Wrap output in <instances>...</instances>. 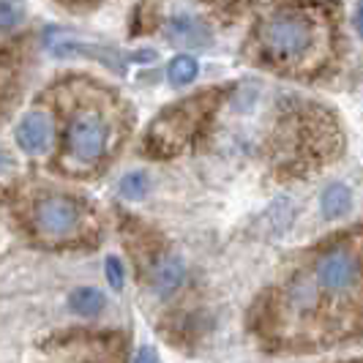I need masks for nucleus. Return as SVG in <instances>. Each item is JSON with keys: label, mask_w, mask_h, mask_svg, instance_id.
<instances>
[{"label": "nucleus", "mask_w": 363, "mask_h": 363, "mask_svg": "<svg viewBox=\"0 0 363 363\" xmlns=\"http://www.w3.org/2000/svg\"><path fill=\"white\" fill-rule=\"evenodd\" d=\"M363 301V243L347 235L325 243L281 292L284 323L325 325L339 320L347 306Z\"/></svg>", "instance_id": "obj_1"}, {"label": "nucleus", "mask_w": 363, "mask_h": 363, "mask_svg": "<svg viewBox=\"0 0 363 363\" xmlns=\"http://www.w3.org/2000/svg\"><path fill=\"white\" fill-rule=\"evenodd\" d=\"M147 186H150V181H147L145 172H128V175H123L121 178V186H118V191H121V197H126V200L137 202L145 197Z\"/></svg>", "instance_id": "obj_11"}, {"label": "nucleus", "mask_w": 363, "mask_h": 363, "mask_svg": "<svg viewBox=\"0 0 363 363\" xmlns=\"http://www.w3.org/2000/svg\"><path fill=\"white\" fill-rule=\"evenodd\" d=\"M320 205H323V213H325L328 218H339L350 211L352 194H350V189H347L345 183H330L325 191H323Z\"/></svg>", "instance_id": "obj_9"}, {"label": "nucleus", "mask_w": 363, "mask_h": 363, "mask_svg": "<svg viewBox=\"0 0 363 363\" xmlns=\"http://www.w3.org/2000/svg\"><path fill=\"white\" fill-rule=\"evenodd\" d=\"M137 361H156V352L145 347V350H140V355H137Z\"/></svg>", "instance_id": "obj_15"}, {"label": "nucleus", "mask_w": 363, "mask_h": 363, "mask_svg": "<svg viewBox=\"0 0 363 363\" xmlns=\"http://www.w3.org/2000/svg\"><path fill=\"white\" fill-rule=\"evenodd\" d=\"M55 55H85V57H93V60H99V63L109 66L112 72H123V66H121V55L107 50V47H93V44H63V47L55 50Z\"/></svg>", "instance_id": "obj_8"}, {"label": "nucleus", "mask_w": 363, "mask_h": 363, "mask_svg": "<svg viewBox=\"0 0 363 363\" xmlns=\"http://www.w3.org/2000/svg\"><path fill=\"white\" fill-rule=\"evenodd\" d=\"M104 306H107V301L96 287H77L69 295V309L82 320H96L104 311Z\"/></svg>", "instance_id": "obj_7"}, {"label": "nucleus", "mask_w": 363, "mask_h": 363, "mask_svg": "<svg viewBox=\"0 0 363 363\" xmlns=\"http://www.w3.org/2000/svg\"><path fill=\"white\" fill-rule=\"evenodd\" d=\"M0 14H3V30L9 33L14 25H17L19 19H22V6L19 3H14V0H3V6H0Z\"/></svg>", "instance_id": "obj_13"}, {"label": "nucleus", "mask_w": 363, "mask_h": 363, "mask_svg": "<svg viewBox=\"0 0 363 363\" xmlns=\"http://www.w3.org/2000/svg\"><path fill=\"white\" fill-rule=\"evenodd\" d=\"M197 74H200V63L191 55H175L167 66V77L172 85H189L197 79Z\"/></svg>", "instance_id": "obj_10"}, {"label": "nucleus", "mask_w": 363, "mask_h": 363, "mask_svg": "<svg viewBox=\"0 0 363 363\" xmlns=\"http://www.w3.org/2000/svg\"><path fill=\"white\" fill-rule=\"evenodd\" d=\"M259 52L273 63H301L317 50V25L298 11H284L259 25Z\"/></svg>", "instance_id": "obj_2"}, {"label": "nucleus", "mask_w": 363, "mask_h": 363, "mask_svg": "<svg viewBox=\"0 0 363 363\" xmlns=\"http://www.w3.org/2000/svg\"><path fill=\"white\" fill-rule=\"evenodd\" d=\"M183 276H186V268H183L181 257H167L164 262H159L153 268V290L159 295H172L183 284Z\"/></svg>", "instance_id": "obj_6"}, {"label": "nucleus", "mask_w": 363, "mask_h": 363, "mask_svg": "<svg viewBox=\"0 0 363 363\" xmlns=\"http://www.w3.org/2000/svg\"><path fill=\"white\" fill-rule=\"evenodd\" d=\"M52 137H55L52 118H50L44 109L28 112L17 123V145L22 147L25 153H30V156L44 153L47 147L52 145Z\"/></svg>", "instance_id": "obj_5"}, {"label": "nucleus", "mask_w": 363, "mask_h": 363, "mask_svg": "<svg viewBox=\"0 0 363 363\" xmlns=\"http://www.w3.org/2000/svg\"><path fill=\"white\" fill-rule=\"evenodd\" d=\"M352 25H355L358 36L363 38V0H358V3H355V11H352Z\"/></svg>", "instance_id": "obj_14"}, {"label": "nucleus", "mask_w": 363, "mask_h": 363, "mask_svg": "<svg viewBox=\"0 0 363 363\" xmlns=\"http://www.w3.org/2000/svg\"><path fill=\"white\" fill-rule=\"evenodd\" d=\"M104 273H107V281L112 290H123L126 271H123V262H121L118 257H107V259H104Z\"/></svg>", "instance_id": "obj_12"}, {"label": "nucleus", "mask_w": 363, "mask_h": 363, "mask_svg": "<svg viewBox=\"0 0 363 363\" xmlns=\"http://www.w3.org/2000/svg\"><path fill=\"white\" fill-rule=\"evenodd\" d=\"M109 128L99 109H77L66 126V162L74 167H96L107 153Z\"/></svg>", "instance_id": "obj_3"}, {"label": "nucleus", "mask_w": 363, "mask_h": 363, "mask_svg": "<svg viewBox=\"0 0 363 363\" xmlns=\"http://www.w3.org/2000/svg\"><path fill=\"white\" fill-rule=\"evenodd\" d=\"M30 221H33V233L44 240H69L82 233L85 208H82V202L72 200V197L50 194L33 205Z\"/></svg>", "instance_id": "obj_4"}]
</instances>
